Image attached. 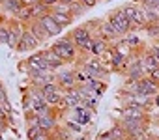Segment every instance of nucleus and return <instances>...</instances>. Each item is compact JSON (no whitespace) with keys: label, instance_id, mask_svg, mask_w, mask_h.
I'll use <instances>...</instances> for the list:
<instances>
[{"label":"nucleus","instance_id":"nucleus-7","mask_svg":"<svg viewBox=\"0 0 159 140\" xmlns=\"http://www.w3.org/2000/svg\"><path fill=\"white\" fill-rule=\"evenodd\" d=\"M69 112H71V120L77 121L79 125H83V127H88L94 121V118H96V112L90 110V108H86L84 105H79L77 108H73Z\"/></svg>","mask_w":159,"mask_h":140},{"label":"nucleus","instance_id":"nucleus-21","mask_svg":"<svg viewBox=\"0 0 159 140\" xmlns=\"http://www.w3.org/2000/svg\"><path fill=\"white\" fill-rule=\"evenodd\" d=\"M144 32H146V36H148L150 39L159 41V23H155V24H146Z\"/></svg>","mask_w":159,"mask_h":140},{"label":"nucleus","instance_id":"nucleus-6","mask_svg":"<svg viewBox=\"0 0 159 140\" xmlns=\"http://www.w3.org/2000/svg\"><path fill=\"white\" fill-rule=\"evenodd\" d=\"M26 62H28L30 71H34V73H56L54 69H52V67L45 62V58H43L41 50H39V52L30 54V56L26 58Z\"/></svg>","mask_w":159,"mask_h":140},{"label":"nucleus","instance_id":"nucleus-38","mask_svg":"<svg viewBox=\"0 0 159 140\" xmlns=\"http://www.w3.org/2000/svg\"><path fill=\"white\" fill-rule=\"evenodd\" d=\"M152 101H153V107H155V108H159V94H157V95H155Z\"/></svg>","mask_w":159,"mask_h":140},{"label":"nucleus","instance_id":"nucleus-18","mask_svg":"<svg viewBox=\"0 0 159 140\" xmlns=\"http://www.w3.org/2000/svg\"><path fill=\"white\" fill-rule=\"evenodd\" d=\"M13 19H17V21H21L23 24H30L32 21H34V15H32V8H21L15 15H13Z\"/></svg>","mask_w":159,"mask_h":140},{"label":"nucleus","instance_id":"nucleus-20","mask_svg":"<svg viewBox=\"0 0 159 140\" xmlns=\"http://www.w3.org/2000/svg\"><path fill=\"white\" fill-rule=\"evenodd\" d=\"M51 17H52L60 26H69V24H73V17H71V15H64V13L51 11Z\"/></svg>","mask_w":159,"mask_h":140},{"label":"nucleus","instance_id":"nucleus-23","mask_svg":"<svg viewBox=\"0 0 159 140\" xmlns=\"http://www.w3.org/2000/svg\"><path fill=\"white\" fill-rule=\"evenodd\" d=\"M84 11H86V8H84L81 2H73V4L69 6V13H71V17H73V19H75V17H81Z\"/></svg>","mask_w":159,"mask_h":140},{"label":"nucleus","instance_id":"nucleus-35","mask_svg":"<svg viewBox=\"0 0 159 140\" xmlns=\"http://www.w3.org/2000/svg\"><path fill=\"white\" fill-rule=\"evenodd\" d=\"M41 2H43L45 6H49V8L52 10V8H54L56 4H60V2H62V0H41Z\"/></svg>","mask_w":159,"mask_h":140},{"label":"nucleus","instance_id":"nucleus-16","mask_svg":"<svg viewBox=\"0 0 159 140\" xmlns=\"http://www.w3.org/2000/svg\"><path fill=\"white\" fill-rule=\"evenodd\" d=\"M32 15H34V21H41L43 17L51 15V8L45 6L43 2H36V4L32 6Z\"/></svg>","mask_w":159,"mask_h":140},{"label":"nucleus","instance_id":"nucleus-24","mask_svg":"<svg viewBox=\"0 0 159 140\" xmlns=\"http://www.w3.org/2000/svg\"><path fill=\"white\" fill-rule=\"evenodd\" d=\"M71 133H75V134H84V127L83 125H79L77 121H73V120H66V123H64Z\"/></svg>","mask_w":159,"mask_h":140},{"label":"nucleus","instance_id":"nucleus-28","mask_svg":"<svg viewBox=\"0 0 159 140\" xmlns=\"http://www.w3.org/2000/svg\"><path fill=\"white\" fill-rule=\"evenodd\" d=\"M51 11H56V13H64V15H71L69 13V6L67 4H64V2H60V4H56Z\"/></svg>","mask_w":159,"mask_h":140},{"label":"nucleus","instance_id":"nucleus-37","mask_svg":"<svg viewBox=\"0 0 159 140\" xmlns=\"http://www.w3.org/2000/svg\"><path fill=\"white\" fill-rule=\"evenodd\" d=\"M75 140H90V138H88V134L84 133V134H77V136H75Z\"/></svg>","mask_w":159,"mask_h":140},{"label":"nucleus","instance_id":"nucleus-9","mask_svg":"<svg viewBox=\"0 0 159 140\" xmlns=\"http://www.w3.org/2000/svg\"><path fill=\"white\" fill-rule=\"evenodd\" d=\"M139 94L153 99V97L159 94V84H157L155 81H152L150 77H144L142 81H139Z\"/></svg>","mask_w":159,"mask_h":140},{"label":"nucleus","instance_id":"nucleus-11","mask_svg":"<svg viewBox=\"0 0 159 140\" xmlns=\"http://www.w3.org/2000/svg\"><path fill=\"white\" fill-rule=\"evenodd\" d=\"M26 30L39 41V43H45L47 39H51V36H49V32L41 26V23L39 21H32L30 24H26Z\"/></svg>","mask_w":159,"mask_h":140},{"label":"nucleus","instance_id":"nucleus-19","mask_svg":"<svg viewBox=\"0 0 159 140\" xmlns=\"http://www.w3.org/2000/svg\"><path fill=\"white\" fill-rule=\"evenodd\" d=\"M109 134H111L114 140H127V133H125V129L120 125V121H116V123L109 129Z\"/></svg>","mask_w":159,"mask_h":140},{"label":"nucleus","instance_id":"nucleus-34","mask_svg":"<svg viewBox=\"0 0 159 140\" xmlns=\"http://www.w3.org/2000/svg\"><path fill=\"white\" fill-rule=\"evenodd\" d=\"M98 140H114V138L109 134V131H103V133H99V134H98Z\"/></svg>","mask_w":159,"mask_h":140},{"label":"nucleus","instance_id":"nucleus-22","mask_svg":"<svg viewBox=\"0 0 159 140\" xmlns=\"http://www.w3.org/2000/svg\"><path fill=\"white\" fill-rule=\"evenodd\" d=\"M10 41V21L0 26V45H8Z\"/></svg>","mask_w":159,"mask_h":140},{"label":"nucleus","instance_id":"nucleus-32","mask_svg":"<svg viewBox=\"0 0 159 140\" xmlns=\"http://www.w3.org/2000/svg\"><path fill=\"white\" fill-rule=\"evenodd\" d=\"M79 2H81L86 10H90V8H94V6L98 4V0H79Z\"/></svg>","mask_w":159,"mask_h":140},{"label":"nucleus","instance_id":"nucleus-31","mask_svg":"<svg viewBox=\"0 0 159 140\" xmlns=\"http://www.w3.org/2000/svg\"><path fill=\"white\" fill-rule=\"evenodd\" d=\"M17 67H19V71H23V73H26V75H28V71H30V67H28V62H26V60H21Z\"/></svg>","mask_w":159,"mask_h":140},{"label":"nucleus","instance_id":"nucleus-15","mask_svg":"<svg viewBox=\"0 0 159 140\" xmlns=\"http://www.w3.org/2000/svg\"><path fill=\"white\" fill-rule=\"evenodd\" d=\"M122 41H124V43H125L133 52H139V50H144V49H146V47H144V43H142V39H140L135 32H129L127 36H124V37H122Z\"/></svg>","mask_w":159,"mask_h":140},{"label":"nucleus","instance_id":"nucleus-36","mask_svg":"<svg viewBox=\"0 0 159 140\" xmlns=\"http://www.w3.org/2000/svg\"><path fill=\"white\" fill-rule=\"evenodd\" d=\"M21 2V6H25V8H32L34 4H36V0H19Z\"/></svg>","mask_w":159,"mask_h":140},{"label":"nucleus","instance_id":"nucleus-43","mask_svg":"<svg viewBox=\"0 0 159 140\" xmlns=\"http://www.w3.org/2000/svg\"><path fill=\"white\" fill-rule=\"evenodd\" d=\"M36 2H41V0H36Z\"/></svg>","mask_w":159,"mask_h":140},{"label":"nucleus","instance_id":"nucleus-13","mask_svg":"<svg viewBox=\"0 0 159 140\" xmlns=\"http://www.w3.org/2000/svg\"><path fill=\"white\" fill-rule=\"evenodd\" d=\"M109 49H111L109 41H107V39H103L101 36H96V37L92 39V54H94L96 58H101Z\"/></svg>","mask_w":159,"mask_h":140},{"label":"nucleus","instance_id":"nucleus-39","mask_svg":"<svg viewBox=\"0 0 159 140\" xmlns=\"http://www.w3.org/2000/svg\"><path fill=\"white\" fill-rule=\"evenodd\" d=\"M62 2H64V4H67V6H71L73 2H79V0H62Z\"/></svg>","mask_w":159,"mask_h":140},{"label":"nucleus","instance_id":"nucleus-41","mask_svg":"<svg viewBox=\"0 0 159 140\" xmlns=\"http://www.w3.org/2000/svg\"><path fill=\"white\" fill-rule=\"evenodd\" d=\"M148 140H157V138H153V136H150V138H148Z\"/></svg>","mask_w":159,"mask_h":140},{"label":"nucleus","instance_id":"nucleus-29","mask_svg":"<svg viewBox=\"0 0 159 140\" xmlns=\"http://www.w3.org/2000/svg\"><path fill=\"white\" fill-rule=\"evenodd\" d=\"M148 52L153 56V60H155V62H157V65H159V43L150 45V47H148Z\"/></svg>","mask_w":159,"mask_h":140},{"label":"nucleus","instance_id":"nucleus-5","mask_svg":"<svg viewBox=\"0 0 159 140\" xmlns=\"http://www.w3.org/2000/svg\"><path fill=\"white\" fill-rule=\"evenodd\" d=\"M120 10L124 11V15H125V17H127V19H129V21H131V23H133L137 28H139V30H140V28H142V30L146 28V19H144V15H142V10H140V6H137V4H131V2H129V4L122 6Z\"/></svg>","mask_w":159,"mask_h":140},{"label":"nucleus","instance_id":"nucleus-3","mask_svg":"<svg viewBox=\"0 0 159 140\" xmlns=\"http://www.w3.org/2000/svg\"><path fill=\"white\" fill-rule=\"evenodd\" d=\"M69 37H71V41L75 43V47H77L79 52H83V54L92 52V39H94V36H92V32H90L84 24H83V26H75V28L69 32Z\"/></svg>","mask_w":159,"mask_h":140},{"label":"nucleus","instance_id":"nucleus-25","mask_svg":"<svg viewBox=\"0 0 159 140\" xmlns=\"http://www.w3.org/2000/svg\"><path fill=\"white\" fill-rule=\"evenodd\" d=\"M41 90H43V95H45V97H49V95H54V94H64L56 82H54V84H45Z\"/></svg>","mask_w":159,"mask_h":140},{"label":"nucleus","instance_id":"nucleus-26","mask_svg":"<svg viewBox=\"0 0 159 140\" xmlns=\"http://www.w3.org/2000/svg\"><path fill=\"white\" fill-rule=\"evenodd\" d=\"M43 133L41 127H26V140H36Z\"/></svg>","mask_w":159,"mask_h":140},{"label":"nucleus","instance_id":"nucleus-14","mask_svg":"<svg viewBox=\"0 0 159 140\" xmlns=\"http://www.w3.org/2000/svg\"><path fill=\"white\" fill-rule=\"evenodd\" d=\"M21 8L23 6L19 0H0V13H4L8 17H13Z\"/></svg>","mask_w":159,"mask_h":140},{"label":"nucleus","instance_id":"nucleus-42","mask_svg":"<svg viewBox=\"0 0 159 140\" xmlns=\"http://www.w3.org/2000/svg\"><path fill=\"white\" fill-rule=\"evenodd\" d=\"M0 88H4V84H2V81H0Z\"/></svg>","mask_w":159,"mask_h":140},{"label":"nucleus","instance_id":"nucleus-33","mask_svg":"<svg viewBox=\"0 0 159 140\" xmlns=\"http://www.w3.org/2000/svg\"><path fill=\"white\" fill-rule=\"evenodd\" d=\"M148 77L159 84V67H157V69H153V71H150V73H148Z\"/></svg>","mask_w":159,"mask_h":140},{"label":"nucleus","instance_id":"nucleus-4","mask_svg":"<svg viewBox=\"0 0 159 140\" xmlns=\"http://www.w3.org/2000/svg\"><path fill=\"white\" fill-rule=\"evenodd\" d=\"M56 84L60 86V90H62L64 94L75 90V88H77L75 67H73V69H58V71H56Z\"/></svg>","mask_w":159,"mask_h":140},{"label":"nucleus","instance_id":"nucleus-40","mask_svg":"<svg viewBox=\"0 0 159 140\" xmlns=\"http://www.w3.org/2000/svg\"><path fill=\"white\" fill-rule=\"evenodd\" d=\"M155 6H157V8H159V0H155Z\"/></svg>","mask_w":159,"mask_h":140},{"label":"nucleus","instance_id":"nucleus-12","mask_svg":"<svg viewBox=\"0 0 159 140\" xmlns=\"http://www.w3.org/2000/svg\"><path fill=\"white\" fill-rule=\"evenodd\" d=\"M39 23H41V26H43V28L49 32V36H51V37H56V36H60V34H62V30H64V26H60V24H58V23H56V21H54L51 15L43 17Z\"/></svg>","mask_w":159,"mask_h":140},{"label":"nucleus","instance_id":"nucleus-10","mask_svg":"<svg viewBox=\"0 0 159 140\" xmlns=\"http://www.w3.org/2000/svg\"><path fill=\"white\" fill-rule=\"evenodd\" d=\"M41 54H43L45 62L54 69V71H58V69H62V67L66 65V62H64V60H62V58H60V56H58L51 47H49V49H41Z\"/></svg>","mask_w":159,"mask_h":140},{"label":"nucleus","instance_id":"nucleus-17","mask_svg":"<svg viewBox=\"0 0 159 140\" xmlns=\"http://www.w3.org/2000/svg\"><path fill=\"white\" fill-rule=\"evenodd\" d=\"M94 92H96V95L98 97H101L105 92H107V86H109V82L107 81H101V79H88V82H86Z\"/></svg>","mask_w":159,"mask_h":140},{"label":"nucleus","instance_id":"nucleus-30","mask_svg":"<svg viewBox=\"0 0 159 140\" xmlns=\"http://www.w3.org/2000/svg\"><path fill=\"white\" fill-rule=\"evenodd\" d=\"M6 103H10L8 90H6V88H0V105H6Z\"/></svg>","mask_w":159,"mask_h":140},{"label":"nucleus","instance_id":"nucleus-27","mask_svg":"<svg viewBox=\"0 0 159 140\" xmlns=\"http://www.w3.org/2000/svg\"><path fill=\"white\" fill-rule=\"evenodd\" d=\"M83 105H84L86 108H90V110L98 112V97H88V99H84V101H83Z\"/></svg>","mask_w":159,"mask_h":140},{"label":"nucleus","instance_id":"nucleus-1","mask_svg":"<svg viewBox=\"0 0 159 140\" xmlns=\"http://www.w3.org/2000/svg\"><path fill=\"white\" fill-rule=\"evenodd\" d=\"M51 49H52L66 63H77V58H79V54H81V52L77 50V47H75V43L71 41L69 36L58 39V41H54V43L51 45Z\"/></svg>","mask_w":159,"mask_h":140},{"label":"nucleus","instance_id":"nucleus-8","mask_svg":"<svg viewBox=\"0 0 159 140\" xmlns=\"http://www.w3.org/2000/svg\"><path fill=\"white\" fill-rule=\"evenodd\" d=\"M39 41L26 30L25 32V36L21 37V41H19V45H17V49H15V52H19V54H25V52H30V50H38L39 49Z\"/></svg>","mask_w":159,"mask_h":140},{"label":"nucleus","instance_id":"nucleus-2","mask_svg":"<svg viewBox=\"0 0 159 140\" xmlns=\"http://www.w3.org/2000/svg\"><path fill=\"white\" fill-rule=\"evenodd\" d=\"M107 21L112 24V28L116 30L118 37H124V36H127L129 32H137V30H139V28L124 15L122 10H111V13L107 15Z\"/></svg>","mask_w":159,"mask_h":140}]
</instances>
